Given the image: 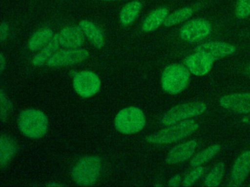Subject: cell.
<instances>
[{
	"mask_svg": "<svg viewBox=\"0 0 250 187\" xmlns=\"http://www.w3.org/2000/svg\"><path fill=\"white\" fill-rule=\"evenodd\" d=\"M235 16L239 19L250 16V0H238L235 7Z\"/></svg>",
	"mask_w": 250,
	"mask_h": 187,
	"instance_id": "484cf974",
	"label": "cell"
},
{
	"mask_svg": "<svg viewBox=\"0 0 250 187\" xmlns=\"http://www.w3.org/2000/svg\"><path fill=\"white\" fill-rule=\"evenodd\" d=\"M166 7H160L150 13L143 23V30L146 32H153L162 24H164L168 15Z\"/></svg>",
	"mask_w": 250,
	"mask_h": 187,
	"instance_id": "d6986e66",
	"label": "cell"
},
{
	"mask_svg": "<svg viewBox=\"0 0 250 187\" xmlns=\"http://www.w3.org/2000/svg\"><path fill=\"white\" fill-rule=\"evenodd\" d=\"M204 172L205 169L203 167H196L195 169H193L186 175L184 181H183V186L188 187L192 185L193 184L195 183V181H197V180L200 179L203 176Z\"/></svg>",
	"mask_w": 250,
	"mask_h": 187,
	"instance_id": "d4e9b609",
	"label": "cell"
},
{
	"mask_svg": "<svg viewBox=\"0 0 250 187\" xmlns=\"http://www.w3.org/2000/svg\"><path fill=\"white\" fill-rule=\"evenodd\" d=\"M102 168V161L99 156H85L73 168L72 177L79 185L90 186L99 179Z\"/></svg>",
	"mask_w": 250,
	"mask_h": 187,
	"instance_id": "277c9868",
	"label": "cell"
},
{
	"mask_svg": "<svg viewBox=\"0 0 250 187\" xmlns=\"http://www.w3.org/2000/svg\"><path fill=\"white\" fill-rule=\"evenodd\" d=\"M89 56L87 50L83 48H68L55 53L47 61L50 67H69L85 61Z\"/></svg>",
	"mask_w": 250,
	"mask_h": 187,
	"instance_id": "ba28073f",
	"label": "cell"
},
{
	"mask_svg": "<svg viewBox=\"0 0 250 187\" xmlns=\"http://www.w3.org/2000/svg\"><path fill=\"white\" fill-rule=\"evenodd\" d=\"M54 32L50 28L43 27L33 34L28 42V48L31 51H37L47 45L54 37Z\"/></svg>",
	"mask_w": 250,
	"mask_h": 187,
	"instance_id": "44dd1931",
	"label": "cell"
},
{
	"mask_svg": "<svg viewBox=\"0 0 250 187\" xmlns=\"http://www.w3.org/2000/svg\"><path fill=\"white\" fill-rule=\"evenodd\" d=\"M198 128L199 124L194 120H186L147 136L146 141L154 145L171 144L191 135Z\"/></svg>",
	"mask_w": 250,
	"mask_h": 187,
	"instance_id": "6da1fadb",
	"label": "cell"
},
{
	"mask_svg": "<svg viewBox=\"0 0 250 187\" xmlns=\"http://www.w3.org/2000/svg\"><path fill=\"white\" fill-rule=\"evenodd\" d=\"M0 102H1V105H1V119L2 121H6L8 113L12 108V103L11 101L7 99L2 89H1V93H0Z\"/></svg>",
	"mask_w": 250,
	"mask_h": 187,
	"instance_id": "4316f807",
	"label": "cell"
},
{
	"mask_svg": "<svg viewBox=\"0 0 250 187\" xmlns=\"http://www.w3.org/2000/svg\"><path fill=\"white\" fill-rule=\"evenodd\" d=\"M79 26L81 28L84 35L96 48L100 49L104 46L105 39L102 31L93 22L88 20H83L80 21Z\"/></svg>",
	"mask_w": 250,
	"mask_h": 187,
	"instance_id": "2e32d148",
	"label": "cell"
},
{
	"mask_svg": "<svg viewBox=\"0 0 250 187\" xmlns=\"http://www.w3.org/2000/svg\"><path fill=\"white\" fill-rule=\"evenodd\" d=\"M142 8H143V4L138 0H134L127 3L123 7L120 13V20L121 24L124 26L132 24L138 18Z\"/></svg>",
	"mask_w": 250,
	"mask_h": 187,
	"instance_id": "ffe728a7",
	"label": "cell"
},
{
	"mask_svg": "<svg viewBox=\"0 0 250 187\" xmlns=\"http://www.w3.org/2000/svg\"><path fill=\"white\" fill-rule=\"evenodd\" d=\"M250 172V150L241 153L232 165L230 178L232 187H239Z\"/></svg>",
	"mask_w": 250,
	"mask_h": 187,
	"instance_id": "5bb4252c",
	"label": "cell"
},
{
	"mask_svg": "<svg viewBox=\"0 0 250 187\" xmlns=\"http://www.w3.org/2000/svg\"><path fill=\"white\" fill-rule=\"evenodd\" d=\"M18 150V146L10 136L2 134L0 137V165L6 166Z\"/></svg>",
	"mask_w": 250,
	"mask_h": 187,
	"instance_id": "e0dca14e",
	"label": "cell"
},
{
	"mask_svg": "<svg viewBox=\"0 0 250 187\" xmlns=\"http://www.w3.org/2000/svg\"><path fill=\"white\" fill-rule=\"evenodd\" d=\"M181 183V177L180 175H177L171 178L169 181V187H178Z\"/></svg>",
	"mask_w": 250,
	"mask_h": 187,
	"instance_id": "f1b7e54d",
	"label": "cell"
},
{
	"mask_svg": "<svg viewBox=\"0 0 250 187\" xmlns=\"http://www.w3.org/2000/svg\"><path fill=\"white\" fill-rule=\"evenodd\" d=\"M19 128L26 137L39 139L46 134L49 120L42 111L27 109L21 111L19 116Z\"/></svg>",
	"mask_w": 250,
	"mask_h": 187,
	"instance_id": "7a4b0ae2",
	"label": "cell"
},
{
	"mask_svg": "<svg viewBox=\"0 0 250 187\" xmlns=\"http://www.w3.org/2000/svg\"><path fill=\"white\" fill-rule=\"evenodd\" d=\"M103 1H113V0H103Z\"/></svg>",
	"mask_w": 250,
	"mask_h": 187,
	"instance_id": "1f68e13d",
	"label": "cell"
},
{
	"mask_svg": "<svg viewBox=\"0 0 250 187\" xmlns=\"http://www.w3.org/2000/svg\"><path fill=\"white\" fill-rule=\"evenodd\" d=\"M196 52L209 56L213 61L232 55L235 52V47L225 42H208L201 44L196 48Z\"/></svg>",
	"mask_w": 250,
	"mask_h": 187,
	"instance_id": "8fae6325",
	"label": "cell"
},
{
	"mask_svg": "<svg viewBox=\"0 0 250 187\" xmlns=\"http://www.w3.org/2000/svg\"><path fill=\"white\" fill-rule=\"evenodd\" d=\"M62 46L66 48H78L84 42V35L80 26H67L59 33Z\"/></svg>",
	"mask_w": 250,
	"mask_h": 187,
	"instance_id": "9a60e30c",
	"label": "cell"
},
{
	"mask_svg": "<svg viewBox=\"0 0 250 187\" xmlns=\"http://www.w3.org/2000/svg\"><path fill=\"white\" fill-rule=\"evenodd\" d=\"M61 45L59 33L56 34L52 40L47 45H45L37 55L35 56L32 61L33 65L37 67L43 65L55 53L58 52Z\"/></svg>",
	"mask_w": 250,
	"mask_h": 187,
	"instance_id": "ac0fdd59",
	"label": "cell"
},
{
	"mask_svg": "<svg viewBox=\"0 0 250 187\" xmlns=\"http://www.w3.org/2000/svg\"><path fill=\"white\" fill-rule=\"evenodd\" d=\"M207 110L206 104L202 102H191L176 105L167 111L162 118L165 126L172 125L183 120L198 116Z\"/></svg>",
	"mask_w": 250,
	"mask_h": 187,
	"instance_id": "8992f818",
	"label": "cell"
},
{
	"mask_svg": "<svg viewBox=\"0 0 250 187\" xmlns=\"http://www.w3.org/2000/svg\"><path fill=\"white\" fill-rule=\"evenodd\" d=\"M189 82V70L181 64H171L162 73V89L169 94L176 95L184 92Z\"/></svg>",
	"mask_w": 250,
	"mask_h": 187,
	"instance_id": "3957f363",
	"label": "cell"
},
{
	"mask_svg": "<svg viewBox=\"0 0 250 187\" xmlns=\"http://www.w3.org/2000/svg\"><path fill=\"white\" fill-rule=\"evenodd\" d=\"M0 63H1V72H3L5 70V67H6V61H5V57H4L3 54H1V59H0Z\"/></svg>",
	"mask_w": 250,
	"mask_h": 187,
	"instance_id": "f546056e",
	"label": "cell"
},
{
	"mask_svg": "<svg viewBox=\"0 0 250 187\" xmlns=\"http://www.w3.org/2000/svg\"><path fill=\"white\" fill-rule=\"evenodd\" d=\"M8 34H9V26L7 23H2L0 27V38L2 42L8 38Z\"/></svg>",
	"mask_w": 250,
	"mask_h": 187,
	"instance_id": "83f0119b",
	"label": "cell"
},
{
	"mask_svg": "<svg viewBox=\"0 0 250 187\" xmlns=\"http://www.w3.org/2000/svg\"><path fill=\"white\" fill-rule=\"evenodd\" d=\"M211 26L205 19H197L186 23L181 28V38L186 42H200L207 38L211 33Z\"/></svg>",
	"mask_w": 250,
	"mask_h": 187,
	"instance_id": "9c48e42d",
	"label": "cell"
},
{
	"mask_svg": "<svg viewBox=\"0 0 250 187\" xmlns=\"http://www.w3.org/2000/svg\"></svg>",
	"mask_w": 250,
	"mask_h": 187,
	"instance_id": "836d02e7",
	"label": "cell"
},
{
	"mask_svg": "<svg viewBox=\"0 0 250 187\" xmlns=\"http://www.w3.org/2000/svg\"><path fill=\"white\" fill-rule=\"evenodd\" d=\"M213 60L203 53L196 52L186 59V65L191 74L203 76L209 73L213 67Z\"/></svg>",
	"mask_w": 250,
	"mask_h": 187,
	"instance_id": "4fadbf2b",
	"label": "cell"
},
{
	"mask_svg": "<svg viewBox=\"0 0 250 187\" xmlns=\"http://www.w3.org/2000/svg\"><path fill=\"white\" fill-rule=\"evenodd\" d=\"M146 124V115L143 111L137 107L124 108L119 111L115 117V128L124 134L140 132L145 128Z\"/></svg>",
	"mask_w": 250,
	"mask_h": 187,
	"instance_id": "5b68a950",
	"label": "cell"
},
{
	"mask_svg": "<svg viewBox=\"0 0 250 187\" xmlns=\"http://www.w3.org/2000/svg\"><path fill=\"white\" fill-rule=\"evenodd\" d=\"M198 143L197 140H191L181 143L169 150L166 162L169 165H176L182 163L192 157L197 149Z\"/></svg>",
	"mask_w": 250,
	"mask_h": 187,
	"instance_id": "7c38bea8",
	"label": "cell"
},
{
	"mask_svg": "<svg viewBox=\"0 0 250 187\" xmlns=\"http://www.w3.org/2000/svg\"><path fill=\"white\" fill-rule=\"evenodd\" d=\"M193 10L190 7H184L169 15L165 20L164 25L167 27H171L178 24L181 22L185 21L192 16Z\"/></svg>",
	"mask_w": 250,
	"mask_h": 187,
	"instance_id": "cb8c5ba5",
	"label": "cell"
},
{
	"mask_svg": "<svg viewBox=\"0 0 250 187\" xmlns=\"http://www.w3.org/2000/svg\"><path fill=\"white\" fill-rule=\"evenodd\" d=\"M225 172V165L223 162L216 164L208 174L205 179V184L208 187H216L220 185Z\"/></svg>",
	"mask_w": 250,
	"mask_h": 187,
	"instance_id": "603a6c76",
	"label": "cell"
},
{
	"mask_svg": "<svg viewBox=\"0 0 250 187\" xmlns=\"http://www.w3.org/2000/svg\"><path fill=\"white\" fill-rule=\"evenodd\" d=\"M156 187H162V185H156Z\"/></svg>",
	"mask_w": 250,
	"mask_h": 187,
	"instance_id": "d6a6232c",
	"label": "cell"
},
{
	"mask_svg": "<svg viewBox=\"0 0 250 187\" xmlns=\"http://www.w3.org/2000/svg\"><path fill=\"white\" fill-rule=\"evenodd\" d=\"M101 86L100 78L93 72L83 70L74 75V89L82 97L94 96L100 91Z\"/></svg>",
	"mask_w": 250,
	"mask_h": 187,
	"instance_id": "52a82bcc",
	"label": "cell"
},
{
	"mask_svg": "<svg viewBox=\"0 0 250 187\" xmlns=\"http://www.w3.org/2000/svg\"><path fill=\"white\" fill-rule=\"evenodd\" d=\"M222 108L239 114L250 112V93H236L225 95L219 99Z\"/></svg>",
	"mask_w": 250,
	"mask_h": 187,
	"instance_id": "30bf717a",
	"label": "cell"
},
{
	"mask_svg": "<svg viewBox=\"0 0 250 187\" xmlns=\"http://www.w3.org/2000/svg\"><path fill=\"white\" fill-rule=\"evenodd\" d=\"M61 186L60 184H49V187H61Z\"/></svg>",
	"mask_w": 250,
	"mask_h": 187,
	"instance_id": "4dcf8cb0",
	"label": "cell"
},
{
	"mask_svg": "<svg viewBox=\"0 0 250 187\" xmlns=\"http://www.w3.org/2000/svg\"><path fill=\"white\" fill-rule=\"evenodd\" d=\"M221 150L219 145H213L207 148L205 150L199 152L197 155L191 159L190 165L192 167H199L203 165L206 162H208L213 156H216Z\"/></svg>",
	"mask_w": 250,
	"mask_h": 187,
	"instance_id": "7402d4cb",
	"label": "cell"
}]
</instances>
